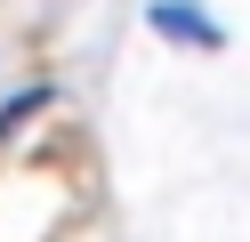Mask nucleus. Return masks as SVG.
<instances>
[{
  "mask_svg": "<svg viewBox=\"0 0 250 242\" xmlns=\"http://www.w3.org/2000/svg\"><path fill=\"white\" fill-rule=\"evenodd\" d=\"M153 24H162V32H186V41H202V48H218V24H202V16H186L178 0H162V8H153Z\"/></svg>",
  "mask_w": 250,
  "mask_h": 242,
  "instance_id": "nucleus-1",
  "label": "nucleus"
}]
</instances>
